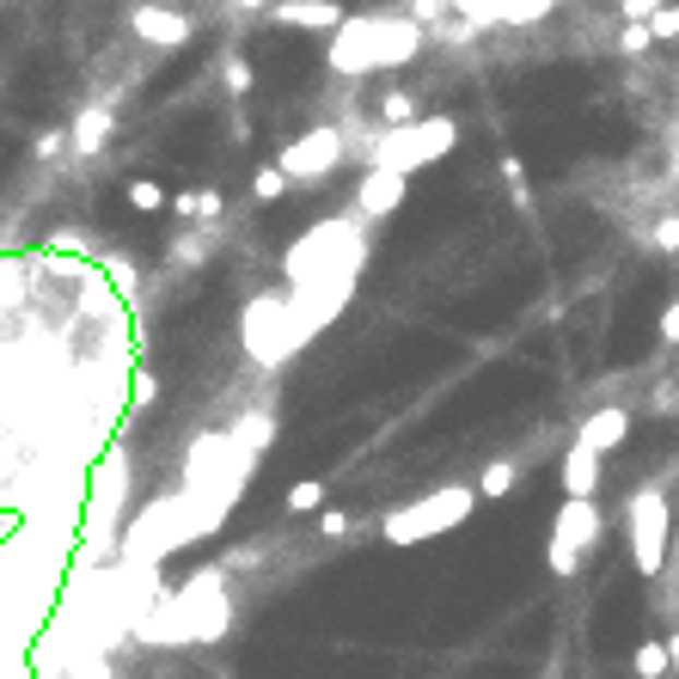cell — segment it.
<instances>
[{
	"label": "cell",
	"instance_id": "obj_13",
	"mask_svg": "<svg viewBox=\"0 0 679 679\" xmlns=\"http://www.w3.org/2000/svg\"><path fill=\"white\" fill-rule=\"evenodd\" d=\"M514 478H521V465H514V460H490L472 496H509V490H514Z\"/></svg>",
	"mask_w": 679,
	"mask_h": 679
},
{
	"label": "cell",
	"instance_id": "obj_22",
	"mask_svg": "<svg viewBox=\"0 0 679 679\" xmlns=\"http://www.w3.org/2000/svg\"><path fill=\"white\" fill-rule=\"evenodd\" d=\"M319 533H324V539H343V533H349V514H343V509H319Z\"/></svg>",
	"mask_w": 679,
	"mask_h": 679
},
{
	"label": "cell",
	"instance_id": "obj_23",
	"mask_svg": "<svg viewBox=\"0 0 679 679\" xmlns=\"http://www.w3.org/2000/svg\"><path fill=\"white\" fill-rule=\"evenodd\" d=\"M655 246H662V251H679V215H662V221H655Z\"/></svg>",
	"mask_w": 679,
	"mask_h": 679
},
{
	"label": "cell",
	"instance_id": "obj_25",
	"mask_svg": "<svg viewBox=\"0 0 679 679\" xmlns=\"http://www.w3.org/2000/svg\"><path fill=\"white\" fill-rule=\"evenodd\" d=\"M667 0H624V19H631V25H643L648 13H662Z\"/></svg>",
	"mask_w": 679,
	"mask_h": 679
},
{
	"label": "cell",
	"instance_id": "obj_1",
	"mask_svg": "<svg viewBox=\"0 0 679 679\" xmlns=\"http://www.w3.org/2000/svg\"><path fill=\"white\" fill-rule=\"evenodd\" d=\"M429 32H417L410 19H343L331 32V68L349 80H368V74H386V68H404L410 56H422Z\"/></svg>",
	"mask_w": 679,
	"mask_h": 679
},
{
	"label": "cell",
	"instance_id": "obj_20",
	"mask_svg": "<svg viewBox=\"0 0 679 679\" xmlns=\"http://www.w3.org/2000/svg\"><path fill=\"white\" fill-rule=\"evenodd\" d=\"M270 441H276V422H270V417H251L246 422V429H239V448H270Z\"/></svg>",
	"mask_w": 679,
	"mask_h": 679
},
{
	"label": "cell",
	"instance_id": "obj_5",
	"mask_svg": "<svg viewBox=\"0 0 679 679\" xmlns=\"http://www.w3.org/2000/svg\"><path fill=\"white\" fill-rule=\"evenodd\" d=\"M606 521H600V502H563L551 521V539H545V563L551 575H575L582 570V557L600 545Z\"/></svg>",
	"mask_w": 679,
	"mask_h": 679
},
{
	"label": "cell",
	"instance_id": "obj_14",
	"mask_svg": "<svg viewBox=\"0 0 679 679\" xmlns=\"http://www.w3.org/2000/svg\"><path fill=\"white\" fill-rule=\"evenodd\" d=\"M324 509V484L319 478H300L288 490V514H319Z\"/></svg>",
	"mask_w": 679,
	"mask_h": 679
},
{
	"label": "cell",
	"instance_id": "obj_19",
	"mask_svg": "<svg viewBox=\"0 0 679 679\" xmlns=\"http://www.w3.org/2000/svg\"><path fill=\"white\" fill-rule=\"evenodd\" d=\"M380 110H386V129H404V123H417V98H410V93H398V86H392V93H386V105H380Z\"/></svg>",
	"mask_w": 679,
	"mask_h": 679
},
{
	"label": "cell",
	"instance_id": "obj_29",
	"mask_svg": "<svg viewBox=\"0 0 679 679\" xmlns=\"http://www.w3.org/2000/svg\"><path fill=\"white\" fill-rule=\"evenodd\" d=\"M662 648H667V674H679V631H674V636H667V643H662Z\"/></svg>",
	"mask_w": 679,
	"mask_h": 679
},
{
	"label": "cell",
	"instance_id": "obj_6",
	"mask_svg": "<svg viewBox=\"0 0 679 679\" xmlns=\"http://www.w3.org/2000/svg\"><path fill=\"white\" fill-rule=\"evenodd\" d=\"M631 563L643 575H662L667 570V545H674V514H667V496L662 490H636L631 496Z\"/></svg>",
	"mask_w": 679,
	"mask_h": 679
},
{
	"label": "cell",
	"instance_id": "obj_9",
	"mask_svg": "<svg viewBox=\"0 0 679 679\" xmlns=\"http://www.w3.org/2000/svg\"><path fill=\"white\" fill-rule=\"evenodd\" d=\"M270 19H276V25H288V32H337L343 19V7L337 0H276V7H270Z\"/></svg>",
	"mask_w": 679,
	"mask_h": 679
},
{
	"label": "cell",
	"instance_id": "obj_18",
	"mask_svg": "<svg viewBox=\"0 0 679 679\" xmlns=\"http://www.w3.org/2000/svg\"><path fill=\"white\" fill-rule=\"evenodd\" d=\"M129 202H135L141 215H159V209H166V184H154V178H135V184H129Z\"/></svg>",
	"mask_w": 679,
	"mask_h": 679
},
{
	"label": "cell",
	"instance_id": "obj_17",
	"mask_svg": "<svg viewBox=\"0 0 679 679\" xmlns=\"http://www.w3.org/2000/svg\"><path fill=\"white\" fill-rule=\"evenodd\" d=\"M251 196H258V202H276V196H288V178H282L276 166H258V171H251Z\"/></svg>",
	"mask_w": 679,
	"mask_h": 679
},
{
	"label": "cell",
	"instance_id": "obj_7",
	"mask_svg": "<svg viewBox=\"0 0 679 679\" xmlns=\"http://www.w3.org/2000/svg\"><path fill=\"white\" fill-rule=\"evenodd\" d=\"M337 159H343L337 129H307L294 147H282L276 171L282 178H324V171H337Z\"/></svg>",
	"mask_w": 679,
	"mask_h": 679
},
{
	"label": "cell",
	"instance_id": "obj_27",
	"mask_svg": "<svg viewBox=\"0 0 679 679\" xmlns=\"http://www.w3.org/2000/svg\"><path fill=\"white\" fill-rule=\"evenodd\" d=\"M662 337H667V343H679V294H674V307L662 312Z\"/></svg>",
	"mask_w": 679,
	"mask_h": 679
},
{
	"label": "cell",
	"instance_id": "obj_4",
	"mask_svg": "<svg viewBox=\"0 0 679 679\" xmlns=\"http://www.w3.org/2000/svg\"><path fill=\"white\" fill-rule=\"evenodd\" d=\"M300 343H307V331H300V319H294V307L282 294H258L246 307V349L263 368H282Z\"/></svg>",
	"mask_w": 679,
	"mask_h": 679
},
{
	"label": "cell",
	"instance_id": "obj_15",
	"mask_svg": "<svg viewBox=\"0 0 679 679\" xmlns=\"http://www.w3.org/2000/svg\"><path fill=\"white\" fill-rule=\"evenodd\" d=\"M631 674H636V679H667V648H662V643H643V648L631 655Z\"/></svg>",
	"mask_w": 679,
	"mask_h": 679
},
{
	"label": "cell",
	"instance_id": "obj_2",
	"mask_svg": "<svg viewBox=\"0 0 679 679\" xmlns=\"http://www.w3.org/2000/svg\"><path fill=\"white\" fill-rule=\"evenodd\" d=\"M453 141H460L453 117H422V123H404V129H380V141H373V171H392V178L410 184V171L453 154Z\"/></svg>",
	"mask_w": 679,
	"mask_h": 679
},
{
	"label": "cell",
	"instance_id": "obj_11",
	"mask_svg": "<svg viewBox=\"0 0 679 679\" xmlns=\"http://www.w3.org/2000/svg\"><path fill=\"white\" fill-rule=\"evenodd\" d=\"M631 434V410H618V404H606V410H594V417L575 429V441H582L587 453H612L618 441Z\"/></svg>",
	"mask_w": 679,
	"mask_h": 679
},
{
	"label": "cell",
	"instance_id": "obj_28",
	"mask_svg": "<svg viewBox=\"0 0 679 679\" xmlns=\"http://www.w3.org/2000/svg\"><path fill=\"white\" fill-rule=\"evenodd\" d=\"M159 398V386H154V373H141L135 380V404H154Z\"/></svg>",
	"mask_w": 679,
	"mask_h": 679
},
{
	"label": "cell",
	"instance_id": "obj_26",
	"mask_svg": "<svg viewBox=\"0 0 679 679\" xmlns=\"http://www.w3.org/2000/svg\"><path fill=\"white\" fill-rule=\"evenodd\" d=\"M227 86H233V93H251V62H233L227 68Z\"/></svg>",
	"mask_w": 679,
	"mask_h": 679
},
{
	"label": "cell",
	"instance_id": "obj_3",
	"mask_svg": "<svg viewBox=\"0 0 679 679\" xmlns=\"http://www.w3.org/2000/svg\"><path fill=\"white\" fill-rule=\"evenodd\" d=\"M472 502L478 496L465 490V484H441V490L417 496V502H404V509L386 514V533L392 545H422V539H441V533H453L460 521H472Z\"/></svg>",
	"mask_w": 679,
	"mask_h": 679
},
{
	"label": "cell",
	"instance_id": "obj_8",
	"mask_svg": "<svg viewBox=\"0 0 679 679\" xmlns=\"http://www.w3.org/2000/svg\"><path fill=\"white\" fill-rule=\"evenodd\" d=\"M404 196H410V184H404V178H392V171H368V178H356V215L361 221L398 215Z\"/></svg>",
	"mask_w": 679,
	"mask_h": 679
},
{
	"label": "cell",
	"instance_id": "obj_16",
	"mask_svg": "<svg viewBox=\"0 0 679 679\" xmlns=\"http://www.w3.org/2000/svg\"><path fill=\"white\" fill-rule=\"evenodd\" d=\"M643 32H648V44H679V7H662V13H648V19H643Z\"/></svg>",
	"mask_w": 679,
	"mask_h": 679
},
{
	"label": "cell",
	"instance_id": "obj_24",
	"mask_svg": "<svg viewBox=\"0 0 679 679\" xmlns=\"http://www.w3.org/2000/svg\"><path fill=\"white\" fill-rule=\"evenodd\" d=\"M618 49H624V56H643V49H648V32H643V25H624V37H618Z\"/></svg>",
	"mask_w": 679,
	"mask_h": 679
},
{
	"label": "cell",
	"instance_id": "obj_10",
	"mask_svg": "<svg viewBox=\"0 0 679 679\" xmlns=\"http://www.w3.org/2000/svg\"><path fill=\"white\" fill-rule=\"evenodd\" d=\"M135 37H141V44H159V49H178V44H190V19L171 13V7H141V13H135Z\"/></svg>",
	"mask_w": 679,
	"mask_h": 679
},
{
	"label": "cell",
	"instance_id": "obj_30",
	"mask_svg": "<svg viewBox=\"0 0 679 679\" xmlns=\"http://www.w3.org/2000/svg\"><path fill=\"white\" fill-rule=\"evenodd\" d=\"M239 7H258V13H263V7H270V0H239Z\"/></svg>",
	"mask_w": 679,
	"mask_h": 679
},
{
	"label": "cell",
	"instance_id": "obj_12",
	"mask_svg": "<svg viewBox=\"0 0 679 679\" xmlns=\"http://www.w3.org/2000/svg\"><path fill=\"white\" fill-rule=\"evenodd\" d=\"M563 490H570V502L600 496V453H587L582 441H570V453H563Z\"/></svg>",
	"mask_w": 679,
	"mask_h": 679
},
{
	"label": "cell",
	"instance_id": "obj_21",
	"mask_svg": "<svg viewBox=\"0 0 679 679\" xmlns=\"http://www.w3.org/2000/svg\"><path fill=\"white\" fill-rule=\"evenodd\" d=\"M105 129H110V117H105V110H93V117H80V147H98V141H105Z\"/></svg>",
	"mask_w": 679,
	"mask_h": 679
}]
</instances>
